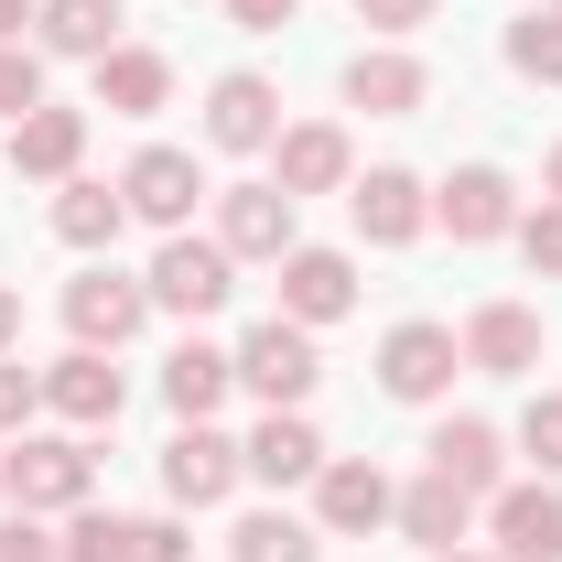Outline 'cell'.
I'll list each match as a JSON object with an SVG mask.
<instances>
[{
    "label": "cell",
    "instance_id": "1",
    "mask_svg": "<svg viewBox=\"0 0 562 562\" xmlns=\"http://www.w3.org/2000/svg\"><path fill=\"white\" fill-rule=\"evenodd\" d=\"M140 292H151L162 314H184V325H206L216 303L238 292V260H227L216 238H195V227H173V238L151 249V271H140Z\"/></svg>",
    "mask_w": 562,
    "mask_h": 562
},
{
    "label": "cell",
    "instance_id": "2",
    "mask_svg": "<svg viewBox=\"0 0 562 562\" xmlns=\"http://www.w3.org/2000/svg\"><path fill=\"white\" fill-rule=\"evenodd\" d=\"M227 357H238V390H260L271 412H303V401H314V379H325V357H314V325H292V314L249 325Z\"/></svg>",
    "mask_w": 562,
    "mask_h": 562
},
{
    "label": "cell",
    "instance_id": "3",
    "mask_svg": "<svg viewBox=\"0 0 562 562\" xmlns=\"http://www.w3.org/2000/svg\"><path fill=\"white\" fill-rule=\"evenodd\" d=\"M11 508H87V487H98V454L76 443V432H11Z\"/></svg>",
    "mask_w": 562,
    "mask_h": 562
},
{
    "label": "cell",
    "instance_id": "4",
    "mask_svg": "<svg viewBox=\"0 0 562 562\" xmlns=\"http://www.w3.org/2000/svg\"><path fill=\"white\" fill-rule=\"evenodd\" d=\"M454 368H465V347H454V325H432V314H412V325H390L379 336V390L390 401H443L454 390Z\"/></svg>",
    "mask_w": 562,
    "mask_h": 562
},
{
    "label": "cell",
    "instance_id": "5",
    "mask_svg": "<svg viewBox=\"0 0 562 562\" xmlns=\"http://www.w3.org/2000/svg\"><path fill=\"white\" fill-rule=\"evenodd\" d=\"M347 216L368 249H412L422 227H432V184H422L412 162H379V173H357L347 184Z\"/></svg>",
    "mask_w": 562,
    "mask_h": 562
},
{
    "label": "cell",
    "instance_id": "6",
    "mask_svg": "<svg viewBox=\"0 0 562 562\" xmlns=\"http://www.w3.org/2000/svg\"><path fill=\"white\" fill-rule=\"evenodd\" d=\"M140 325H151V292H140L131 271H76V281H66V336H76V347L120 357Z\"/></svg>",
    "mask_w": 562,
    "mask_h": 562
},
{
    "label": "cell",
    "instance_id": "7",
    "mask_svg": "<svg viewBox=\"0 0 562 562\" xmlns=\"http://www.w3.org/2000/svg\"><path fill=\"white\" fill-rule=\"evenodd\" d=\"M271 184L303 206V195H347L357 184V151H347V131L336 120H281V140H271Z\"/></svg>",
    "mask_w": 562,
    "mask_h": 562
},
{
    "label": "cell",
    "instance_id": "8",
    "mask_svg": "<svg viewBox=\"0 0 562 562\" xmlns=\"http://www.w3.org/2000/svg\"><path fill=\"white\" fill-rule=\"evenodd\" d=\"M216 249L227 260H292L303 238H292V195L281 184H216Z\"/></svg>",
    "mask_w": 562,
    "mask_h": 562
},
{
    "label": "cell",
    "instance_id": "9",
    "mask_svg": "<svg viewBox=\"0 0 562 562\" xmlns=\"http://www.w3.org/2000/svg\"><path fill=\"white\" fill-rule=\"evenodd\" d=\"M347 109H368V120H422L432 109V66H422L412 44H357L347 55Z\"/></svg>",
    "mask_w": 562,
    "mask_h": 562
},
{
    "label": "cell",
    "instance_id": "10",
    "mask_svg": "<svg viewBox=\"0 0 562 562\" xmlns=\"http://www.w3.org/2000/svg\"><path fill=\"white\" fill-rule=\"evenodd\" d=\"M120 195H131L140 227H195V195H206V173H195V151H173V140H151V151H131V173H120Z\"/></svg>",
    "mask_w": 562,
    "mask_h": 562
},
{
    "label": "cell",
    "instance_id": "11",
    "mask_svg": "<svg viewBox=\"0 0 562 562\" xmlns=\"http://www.w3.org/2000/svg\"><path fill=\"white\" fill-rule=\"evenodd\" d=\"M487 541H497V562H562V487L552 476L497 487L487 497Z\"/></svg>",
    "mask_w": 562,
    "mask_h": 562
},
{
    "label": "cell",
    "instance_id": "12",
    "mask_svg": "<svg viewBox=\"0 0 562 562\" xmlns=\"http://www.w3.org/2000/svg\"><path fill=\"white\" fill-rule=\"evenodd\" d=\"M238 476H249V465H238V443H227L216 422H184V432L162 443V497H173V508H216Z\"/></svg>",
    "mask_w": 562,
    "mask_h": 562
},
{
    "label": "cell",
    "instance_id": "13",
    "mask_svg": "<svg viewBox=\"0 0 562 562\" xmlns=\"http://www.w3.org/2000/svg\"><path fill=\"white\" fill-rule=\"evenodd\" d=\"M432 227H454L465 249H476V238H508V227H519V184H508L497 162H465V173L432 184Z\"/></svg>",
    "mask_w": 562,
    "mask_h": 562
},
{
    "label": "cell",
    "instance_id": "14",
    "mask_svg": "<svg viewBox=\"0 0 562 562\" xmlns=\"http://www.w3.org/2000/svg\"><path fill=\"white\" fill-rule=\"evenodd\" d=\"M120 401H131V379H120L98 347H66L55 368H44V412L76 422V432H109V422H120Z\"/></svg>",
    "mask_w": 562,
    "mask_h": 562
},
{
    "label": "cell",
    "instance_id": "15",
    "mask_svg": "<svg viewBox=\"0 0 562 562\" xmlns=\"http://www.w3.org/2000/svg\"><path fill=\"white\" fill-rule=\"evenodd\" d=\"M206 140H216V151H271V140H281V87L249 76V66H227L206 87Z\"/></svg>",
    "mask_w": 562,
    "mask_h": 562
},
{
    "label": "cell",
    "instance_id": "16",
    "mask_svg": "<svg viewBox=\"0 0 562 562\" xmlns=\"http://www.w3.org/2000/svg\"><path fill=\"white\" fill-rule=\"evenodd\" d=\"M454 347H465L476 379H530V368H541V314H530V303H476Z\"/></svg>",
    "mask_w": 562,
    "mask_h": 562
},
{
    "label": "cell",
    "instance_id": "17",
    "mask_svg": "<svg viewBox=\"0 0 562 562\" xmlns=\"http://www.w3.org/2000/svg\"><path fill=\"white\" fill-rule=\"evenodd\" d=\"M422 454H432V476H454L465 497H497V487H508V432L476 422V412L432 422V443H422Z\"/></svg>",
    "mask_w": 562,
    "mask_h": 562
},
{
    "label": "cell",
    "instance_id": "18",
    "mask_svg": "<svg viewBox=\"0 0 562 562\" xmlns=\"http://www.w3.org/2000/svg\"><path fill=\"white\" fill-rule=\"evenodd\" d=\"M281 314H292V325L357 314V260L347 249H292V260H281Z\"/></svg>",
    "mask_w": 562,
    "mask_h": 562
},
{
    "label": "cell",
    "instance_id": "19",
    "mask_svg": "<svg viewBox=\"0 0 562 562\" xmlns=\"http://www.w3.org/2000/svg\"><path fill=\"white\" fill-rule=\"evenodd\" d=\"M87 76H98V109H109V120H151V109H173V55H151V44H109Z\"/></svg>",
    "mask_w": 562,
    "mask_h": 562
},
{
    "label": "cell",
    "instance_id": "20",
    "mask_svg": "<svg viewBox=\"0 0 562 562\" xmlns=\"http://www.w3.org/2000/svg\"><path fill=\"white\" fill-rule=\"evenodd\" d=\"M390 497L401 487H390L368 454H325V476H314V530H379Z\"/></svg>",
    "mask_w": 562,
    "mask_h": 562
},
{
    "label": "cell",
    "instance_id": "21",
    "mask_svg": "<svg viewBox=\"0 0 562 562\" xmlns=\"http://www.w3.org/2000/svg\"><path fill=\"white\" fill-rule=\"evenodd\" d=\"M238 465H249L260 487H314V476H325V432H314L303 412H271L249 443H238Z\"/></svg>",
    "mask_w": 562,
    "mask_h": 562
},
{
    "label": "cell",
    "instance_id": "22",
    "mask_svg": "<svg viewBox=\"0 0 562 562\" xmlns=\"http://www.w3.org/2000/svg\"><path fill=\"white\" fill-rule=\"evenodd\" d=\"M76 162H87V109H33V120H11V173H33V184H66Z\"/></svg>",
    "mask_w": 562,
    "mask_h": 562
},
{
    "label": "cell",
    "instance_id": "23",
    "mask_svg": "<svg viewBox=\"0 0 562 562\" xmlns=\"http://www.w3.org/2000/svg\"><path fill=\"white\" fill-rule=\"evenodd\" d=\"M390 519H401V541H422V552H465V519H476V497L454 487V476H412V487L390 497Z\"/></svg>",
    "mask_w": 562,
    "mask_h": 562
},
{
    "label": "cell",
    "instance_id": "24",
    "mask_svg": "<svg viewBox=\"0 0 562 562\" xmlns=\"http://www.w3.org/2000/svg\"><path fill=\"white\" fill-rule=\"evenodd\" d=\"M227 390H238V357L206 347V336H184V347L162 357V401H173L184 422H216V401H227Z\"/></svg>",
    "mask_w": 562,
    "mask_h": 562
},
{
    "label": "cell",
    "instance_id": "25",
    "mask_svg": "<svg viewBox=\"0 0 562 562\" xmlns=\"http://www.w3.org/2000/svg\"><path fill=\"white\" fill-rule=\"evenodd\" d=\"M120 227H131V195H120V184H87V173L55 184V238H66V249H109Z\"/></svg>",
    "mask_w": 562,
    "mask_h": 562
},
{
    "label": "cell",
    "instance_id": "26",
    "mask_svg": "<svg viewBox=\"0 0 562 562\" xmlns=\"http://www.w3.org/2000/svg\"><path fill=\"white\" fill-rule=\"evenodd\" d=\"M33 22H44V55H76V66H98L120 44V0H44Z\"/></svg>",
    "mask_w": 562,
    "mask_h": 562
},
{
    "label": "cell",
    "instance_id": "27",
    "mask_svg": "<svg viewBox=\"0 0 562 562\" xmlns=\"http://www.w3.org/2000/svg\"><path fill=\"white\" fill-rule=\"evenodd\" d=\"M227 552L238 562H325V530L292 519V508H249V519L227 530Z\"/></svg>",
    "mask_w": 562,
    "mask_h": 562
},
{
    "label": "cell",
    "instance_id": "28",
    "mask_svg": "<svg viewBox=\"0 0 562 562\" xmlns=\"http://www.w3.org/2000/svg\"><path fill=\"white\" fill-rule=\"evenodd\" d=\"M66 562H140V519H120V508H66Z\"/></svg>",
    "mask_w": 562,
    "mask_h": 562
},
{
    "label": "cell",
    "instance_id": "29",
    "mask_svg": "<svg viewBox=\"0 0 562 562\" xmlns=\"http://www.w3.org/2000/svg\"><path fill=\"white\" fill-rule=\"evenodd\" d=\"M508 76L562 87V11H519V22H508Z\"/></svg>",
    "mask_w": 562,
    "mask_h": 562
},
{
    "label": "cell",
    "instance_id": "30",
    "mask_svg": "<svg viewBox=\"0 0 562 562\" xmlns=\"http://www.w3.org/2000/svg\"><path fill=\"white\" fill-rule=\"evenodd\" d=\"M44 109V44H0V120Z\"/></svg>",
    "mask_w": 562,
    "mask_h": 562
},
{
    "label": "cell",
    "instance_id": "31",
    "mask_svg": "<svg viewBox=\"0 0 562 562\" xmlns=\"http://www.w3.org/2000/svg\"><path fill=\"white\" fill-rule=\"evenodd\" d=\"M519 454H530L541 476H562V390H541V401L519 412Z\"/></svg>",
    "mask_w": 562,
    "mask_h": 562
},
{
    "label": "cell",
    "instance_id": "32",
    "mask_svg": "<svg viewBox=\"0 0 562 562\" xmlns=\"http://www.w3.org/2000/svg\"><path fill=\"white\" fill-rule=\"evenodd\" d=\"M33 412H44V368L0 357V432H33Z\"/></svg>",
    "mask_w": 562,
    "mask_h": 562
},
{
    "label": "cell",
    "instance_id": "33",
    "mask_svg": "<svg viewBox=\"0 0 562 562\" xmlns=\"http://www.w3.org/2000/svg\"><path fill=\"white\" fill-rule=\"evenodd\" d=\"M519 249H530V271H541V281H562V206H552V195L519 216Z\"/></svg>",
    "mask_w": 562,
    "mask_h": 562
},
{
    "label": "cell",
    "instance_id": "34",
    "mask_svg": "<svg viewBox=\"0 0 562 562\" xmlns=\"http://www.w3.org/2000/svg\"><path fill=\"white\" fill-rule=\"evenodd\" d=\"M0 562H66V541H44L33 508H0Z\"/></svg>",
    "mask_w": 562,
    "mask_h": 562
},
{
    "label": "cell",
    "instance_id": "35",
    "mask_svg": "<svg viewBox=\"0 0 562 562\" xmlns=\"http://www.w3.org/2000/svg\"><path fill=\"white\" fill-rule=\"evenodd\" d=\"M357 22H368L379 44H412L422 22H432V0H357Z\"/></svg>",
    "mask_w": 562,
    "mask_h": 562
},
{
    "label": "cell",
    "instance_id": "36",
    "mask_svg": "<svg viewBox=\"0 0 562 562\" xmlns=\"http://www.w3.org/2000/svg\"><path fill=\"white\" fill-rule=\"evenodd\" d=\"M140 562H195V541H184V519H140Z\"/></svg>",
    "mask_w": 562,
    "mask_h": 562
},
{
    "label": "cell",
    "instance_id": "37",
    "mask_svg": "<svg viewBox=\"0 0 562 562\" xmlns=\"http://www.w3.org/2000/svg\"><path fill=\"white\" fill-rule=\"evenodd\" d=\"M292 11H303V0H227V22H238V33H281Z\"/></svg>",
    "mask_w": 562,
    "mask_h": 562
},
{
    "label": "cell",
    "instance_id": "38",
    "mask_svg": "<svg viewBox=\"0 0 562 562\" xmlns=\"http://www.w3.org/2000/svg\"><path fill=\"white\" fill-rule=\"evenodd\" d=\"M0 357H22V292L0 281Z\"/></svg>",
    "mask_w": 562,
    "mask_h": 562
},
{
    "label": "cell",
    "instance_id": "39",
    "mask_svg": "<svg viewBox=\"0 0 562 562\" xmlns=\"http://www.w3.org/2000/svg\"><path fill=\"white\" fill-rule=\"evenodd\" d=\"M22 22H33V0H0V44H22Z\"/></svg>",
    "mask_w": 562,
    "mask_h": 562
},
{
    "label": "cell",
    "instance_id": "40",
    "mask_svg": "<svg viewBox=\"0 0 562 562\" xmlns=\"http://www.w3.org/2000/svg\"><path fill=\"white\" fill-rule=\"evenodd\" d=\"M541 195H552V206H562V140H552V162H541Z\"/></svg>",
    "mask_w": 562,
    "mask_h": 562
},
{
    "label": "cell",
    "instance_id": "41",
    "mask_svg": "<svg viewBox=\"0 0 562 562\" xmlns=\"http://www.w3.org/2000/svg\"><path fill=\"white\" fill-rule=\"evenodd\" d=\"M432 562H497V552H432Z\"/></svg>",
    "mask_w": 562,
    "mask_h": 562
},
{
    "label": "cell",
    "instance_id": "42",
    "mask_svg": "<svg viewBox=\"0 0 562 562\" xmlns=\"http://www.w3.org/2000/svg\"><path fill=\"white\" fill-rule=\"evenodd\" d=\"M0 508H11V465H0Z\"/></svg>",
    "mask_w": 562,
    "mask_h": 562
},
{
    "label": "cell",
    "instance_id": "43",
    "mask_svg": "<svg viewBox=\"0 0 562 562\" xmlns=\"http://www.w3.org/2000/svg\"><path fill=\"white\" fill-rule=\"evenodd\" d=\"M541 11H562V0H541Z\"/></svg>",
    "mask_w": 562,
    "mask_h": 562
}]
</instances>
